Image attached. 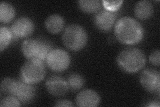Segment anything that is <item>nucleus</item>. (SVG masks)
<instances>
[{
    "mask_svg": "<svg viewBox=\"0 0 160 107\" xmlns=\"http://www.w3.org/2000/svg\"><path fill=\"white\" fill-rule=\"evenodd\" d=\"M114 34L122 44L134 45L142 41L144 31L141 24L136 19L125 16L118 19L115 24Z\"/></svg>",
    "mask_w": 160,
    "mask_h": 107,
    "instance_id": "1",
    "label": "nucleus"
},
{
    "mask_svg": "<svg viewBox=\"0 0 160 107\" xmlns=\"http://www.w3.org/2000/svg\"><path fill=\"white\" fill-rule=\"evenodd\" d=\"M119 68L127 73L132 74L142 70L146 64V56L139 48H128L123 50L117 57Z\"/></svg>",
    "mask_w": 160,
    "mask_h": 107,
    "instance_id": "2",
    "label": "nucleus"
},
{
    "mask_svg": "<svg viewBox=\"0 0 160 107\" xmlns=\"http://www.w3.org/2000/svg\"><path fill=\"white\" fill-rule=\"evenodd\" d=\"M52 50L51 44L41 39H28L22 45V52L25 58L43 63Z\"/></svg>",
    "mask_w": 160,
    "mask_h": 107,
    "instance_id": "3",
    "label": "nucleus"
},
{
    "mask_svg": "<svg viewBox=\"0 0 160 107\" xmlns=\"http://www.w3.org/2000/svg\"><path fill=\"white\" fill-rule=\"evenodd\" d=\"M62 39L67 48L72 51H79L86 46L88 37L87 32L82 25L71 24L65 28Z\"/></svg>",
    "mask_w": 160,
    "mask_h": 107,
    "instance_id": "4",
    "label": "nucleus"
},
{
    "mask_svg": "<svg viewBox=\"0 0 160 107\" xmlns=\"http://www.w3.org/2000/svg\"><path fill=\"white\" fill-rule=\"evenodd\" d=\"M46 70L43 62L28 60L20 70V79L31 84H38L44 79Z\"/></svg>",
    "mask_w": 160,
    "mask_h": 107,
    "instance_id": "5",
    "label": "nucleus"
},
{
    "mask_svg": "<svg viewBox=\"0 0 160 107\" xmlns=\"http://www.w3.org/2000/svg\"><path fill=\"white\" fill-rule=\"evenodd\" d=\"M46 63L52 71L61 72L68 68L71 63V57L64 50L55 48L49 53Z\"/></svg>",
    "mask_w": 160,
    "mask_h": 107,
    "instance_id": "6",
    "label": "nucleus"
},
{
    "mask_svg": "<svg viewBox=\"0 0 160 107\" xmlns=\"http://www.w3.org/2000/svg\"><path fill=\"white\" fill-rule=\"evenodd\" d=\"M8 94L16 97L20 103L26 104L34 99L36 96V89L33 84L24 82L21 79L19 80L13 79Z\"/></svg>",
    "mask_w": 160,
    "mask_h": 107,
    "instance_id": "7",
    "label": "nucleus"
},
{
    "mask_svg": "<svg viewBox=\"0 0 160 107\" xmlns=\"http://www.w3.org/2000/svg\"><path fill=\"white\" fill-rule=\"evenodd\" d=\"M139 81L143 88L152 94L159 95L160 73L153 68H147L142 72Z\"/></svg>",
    "mask_w": 160,
    "mask_h": 107,
    "instance_id": "8",
    "label": "nucleus"
},
{
    "mask_svg": "<svg viewBox=\"0 0 160 107\" xmlns=\"http://www.w3.org/2000/svg\"><path fill=\"white\" fill-rule=\"evenodd\" d=\"M35 29V25L32 20L28 17L18 18L12 24L11 31L15 38H25L31 35Z\"/></svg>",
    "mask_w": 160,
    "mask_h": 107,
    "instance_id": "9",
    "label": "nucleus"
},
{
    "mask_svg": "<svg viewBox=\"0 0 160 107\" xmlns=\"http://www.w3.org/2000/svg\"><path fill=\"white\" fill-rule=\"evenodd\" d=\"M46 88L48 93L54 96H62L69 90L67 80L58 75L49 76L46 82Z\"/></svg>",
    "mask_w": 160,
    "mask_h": 107,
    "instance_id": "10",
    "label": "nucleus"
},
{
    "mask_svg": "<svg viewBox=\"0 0 160 107\" xmlns=\"http://www.w3.org/2000/svg\"><path fill=\"white\" fill-rule=\"evenodd\" d=\"M116 19V16L113 12L103 9L98 12L93 18V23L100 31L108 32L112 28Z\"/></svg>",
    "mask_w": 160,
    "mask_h": 107,
    "instance_id": "11",
    "label": "nucleus"
},
{
    "mask_svg": "<svg viewBox=\"0 0 160 107\" xmlns=\"http://www.w3.org/2000/svg\"><path fill=\"white\" fill-rule=\"evenodd\" d=\"M100 103V96L96 91L86 89L79 92L76 96V103L80 107H95Z\"/></svg>",
    "mask_w": 160,
    "mask_h": 107,
    "instance_id": "12",
    "label": "nucleus"
},
{
    "mask_svg": "<svg viewBox=\"0 0 160 107\" xmlns=\"http://www.w3.org/2000/svg\"><path fill=\"white\" fill-rule=\"evenodd\" d=\"M64 19L59 14L50 15L45 21V27L49 32L53 34L61 32L64 28Z\"/></svg>",
    "mask_w": 160,
    "mask_h": 107,
    "instance_id": "13",
    "label": "nucleus"
},
{
    "mask_svg": "<svg viewBox=\"0 0 160 107\" xmlns=\"http://www.w3.org/2000/svg\"><path fill=\"white\" fill-rule=\"evenodd\" d=\"M134 13L138 18L142 20L147 19L152 16L153 6L148 0L138 2L134 8Z\"/></svg>",
    "mask_w": 160,
    "mask_h": 107,
    "instance_id": "14",
    "label": "nucleus"
},
{
    "mask_svg": "<svg viewBox=\"0 0 160 107\" xmlns=\"http://www.w3.org/2000/svg\"><path fill=\"white\" fill-rule=\"evenodd\" d=\"M16 16V10L12 6L6 2L0 3V22L3 24L9 23Z\"/></svg>",
    "mask_w": 160,
    "mask_h": 107,
    "instance_id": "15",
    "label": "nucleus"
},
{
    "mask_svg": "<svg viewBox=\"0 0 160 107\" xmlns=\"http://www.w3.org/2000/svg\"><path fill=\"white\" fill-rule=\"evenodd\" d=\"M78 3L79 9L86 13L97 12L102 6V2L99 0H79Z\"/></svg>",
    "mask_w": 160,
    "mask_h": 107,
    "instance_id": "16",
    "label": "nucleus"
},
{
    "mask_svg": "<svg viewBox=\"0 0 160 107\" xmlns=\"http://www.w3.org/2000/svg\"><path fill=\"white\" fill-rule=\"evenodd\" d=\"M69 89L72 91H78L83 88L85 84V80L83 76L78 73H72L67 79Z\"/></svg>",
    "mask_w": 160,
    "mask_h": 107,
    "instance_id": "17",
    "label": "nucleus"
},
{
    "mask_svg": "<svg viewBox=\"0 0 160 107\" xmlns=\"http://www.w3.org/2000/svg\"><path fill=\"white\" fill-rule=\"evenodd\" d=\"M13 38L11 29L6 26H1L0 28V51L3 52L6 49Z\"/></svg>",
    "mask_w": 160,
    "mask_h": 107,
    "instance_id": "18",
    "label": "nucleus"
},
{
    "mask_svg": "<svg viewBox=\"0 0 160 107\" xmlns=\"http://www.w3.org/2000/svg\"><path fill=\"white\" fill-rule=\"evenodd\" d=\"M21 103L15 96L12 95H9L6 96L0 102V106L1 107H12V106H20Z\"/></svg>",
    "mask_w": 160,
    "mask_h": 107,
    "instance_id": "19",
    "label": "nucleus"
},
{
    "mask_svg": "<svg viewBox=\"0 0 160 107\" xmlns=\"http://www.w3.org/2000/svg\"><path fill=\"white\" fill-rule=\"evenodd\" d=\"M123 1H102V3L106 9L110 12L116 11L122 6Z\"/></svg>",
    "mask_w": 160,
    "mask_h": 107,
    "instance_id": "20",
    "label": "nucleus"
},
{
    "mask_svg": "<svg viewBox=\"0 0 160 107\" xmlns=\"http://www.w3.org/2000/svg\"><path fill=\"white\" fill-rule=\"evenodd\" d=\"M13 79L14 78H6L2 80L0 87H1V91L3 94H8L9 88L11 87Z\"/></svg>",
    "mask_w": 160,
    "mask_h": 107,
    "instance_id": "21",
    "label": "nucleus"
},
{
    "mask_svg": "<svg viewBox=\"0 0 160 107\" xmlns=\"http://www.w3.org/2000/svg\"><path fill=\"white\" fill-rule=\"evenodd\" d=\"M159 58L160 52L159 50H154L149 56V61L153 65L159 66Z\"/></svg>",
    "mask_w": 160,
    "mask_h": 107,
    "instance_id": "22",
    "label": "nucleus"
},
{
    "mask_svg": "<svg viewBox=\"0 0 160 107\" xmlns=\"http://www.w3.org/2000/svg\"><path fill=\"white\" fill-rule=\"evenodd\" d=\"M55 106H68V107H72L73 106V104L72 101L66 100V99H62L59 100L56 102V104H54Z\"/></svg>",
    "mask_w": 160,
    "mask_h": 107,
    "instance_id": "23",
    "label": "nucleus"
},
{
    "mask_svg": "<svg viewBox=\"0 0 160 107\" xmlns=\"http://www.w3.org/2000/svg\"><path fill=\"white\" fill-rule=\"evenodd\" d=\"M160 105L159 101H152L150 102V103H149L148 104H146L147 106H152V107H154V106H157V107H159Z\"/></svg>",
    "mask_w": 160,
    "mask_h": 107,
    "instance_id": "24",
    "label": "nucleus"
}]
</instances>
